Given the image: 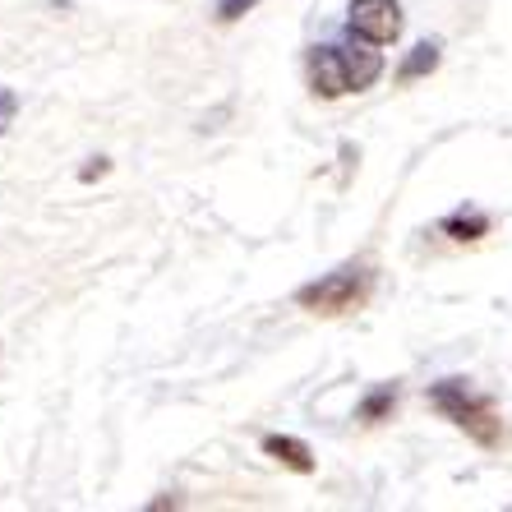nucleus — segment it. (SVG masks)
I'll return each mask as SVG.
<instances>
[{"instance_id":"39448f33","label":"nucleus","mask_w":512,"mask_h":512,"mask_svg":"<svg viewBox=\"0 0 512 512\" xmlns=\"http://www.w3.org/2000/svg\"><path fill=\"white\" fill-rule=\"evenodd\" d=\"M305 70H310L314 97H323V102H337V97L351 93V84H346V70H342V56H337V42H328V47H310V56H305Z\"/></svg>"},{"instance_id":"20e7f679","label":"nucleus","mask_w":512,"mask_h":512,"mask_svg":"<svg viewBox=\"0 0 512 512\" xmlns=\"http://www.w3.org/2000/svg\"><path fill=\"white\" fill-rule=\"evenodd\" d=\"M337 56H342V70H346L351 93H365V88L379 84V74H383L379 42H370V37H360V33H351V28H346V37L337 42Z\"/></svg>"},{"instance_id":"f8f14e48","label":"nucleus","mask_w":512,"mask_h":512,"mask_svg":"<svg viewBox=\"0 0 512 512\" xmlns=\"http://www.w3.org/2000/svg\"><path fill=\"white\" fill-rule=\"evenodd\" d=\"M107 171H111V157H93L88 167H79V180H84V185H93V180H102Z\"/></svg>"},{"instance_id":"9d476101","label":"nucleus","mask_w":512,"mask_h":512,"mask_svg":"<svg viewBox=\"0 0 512 512\" xmlns=\"http://www.w3.org/2000/svg\"><path fill=\"white\" fill-rule=\"evenodd\" d=\"M263 0H217L213 5V19L217 24H236V19H245L250 10H259Z\"/></svg>"},{"instance_id":"7ed1b4c3","label":"nucleus","mask_w":512,"mask_h":512,"mask_svg":"<svg viewBox=\"0 0 512 512\" xmlns=\"http://www.w3.org/2000/svg\"><path fill=\"white\" fill-rule=\"evenodd\" d=\"M346 28L360 37H370L379 47H393L406 28L402 0H351L346 5Z\"/></svg>"},{"instance_id":"f03ea898","label":"nucleus","mask_w":512,"mask_h":512,"mask_svg":"<svg viewBox=\"0 0 512 512\" xmlns=\"http://www.w3.org/2000/svg\"><path fill=\"white\" fill-rule=\"evenodd\" d=\"M374 291V263L370 259H351L333 273H323L319 282H305L296 291V305L300 310L319 314V319H337V314H351L360 310Z\"/></svg>"},{"instance_id":"9b49d317","label":"nucleus","mask_w":512,"mask_h":512,"mask_svg":"<svg viewBox=\"0 0 512 512\" xmlns=\"http://www.w3.org/2000/svg\"><path fill=\"white\" fill-rule=\"evenodd\" d=\"M14 116H19V93H14V88H5V84H0V134H10Z\"/></svg>"},{"instance_id":"0eeeda50","label":"nucleus","mask_w":512,"mask_h":512,"mask_svg":"<svg viewBox=\"0 0 512 512\" xmlns=\"http://www.w3.org/2000/svg\"><path fill=\"white\" fill-rule=\"evenodd\" d=\"M397 402H402V383H374L370 393L356 402V420L365 425H379V420H393Z\"/></svg>"},{"instance_id":"6e6552de","label":"nucleus","mask_w":512,"mask_h":512,"mask_svg":"<svg viewBox=\"0 0 512 512\" xmlns=\"http://www.w3.org/2000/svg\"><path fill=\"white\" fill-rule=\"evenodd\" d=\"M439 60H443L439 42H416V47L406 51L402 65H397V84H416V79L434 74V70H439Z\"/></svg>"},{"instance_id":"423d86ee","label":"nucleus","mask_w":512,"mask_h":512,"mask_svg":"<svg viewBox=\"0 0 512 512\" xmlns=\"http://www.w3.org/2000/svg\"><path fill=\"white\" fill-rule=\"evenodd\" d=\"M263 457H273L277 466H286V471H296V476H314V453H310V443L296 439V434H263Z\"/></svg>"},{"instance_id":"f257e3e1","label":"nucleus","mask_w":512,"mask_h":512,"mask_svg":"<svg viewBox=\"0 0 512 512\" xmlns=\"http://www.w3.org/2000/svg\"><path fill=\"white\" fill-rule=\"evenodd\" d=\"M425 402L434 406L443 420H453L462 434H471L480 448H499V443H503V420H499V411H494V402H489L485 393H476L466 379L429 383Z\"/></svg>"},{"instance_id":"1a4fd4ad","label":"nucleus","mask_w":512,"mask_h":512,"mask_svg":"<svg viewBox=\"0 0 512 512\" xmlns=\"http://www.w3.org/2000/svg\"><path fill=\"white\" fill-rule=\"evenodd\" d=\"M439 231L443 236H453V240H462V245H471V240H480L489 231V213H480V208H457V213H448L439 222Z\"/></svg>"}]
</instances>
